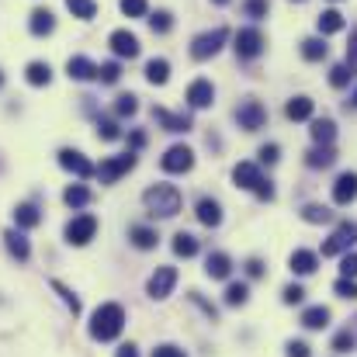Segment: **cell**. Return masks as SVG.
I'll use <instances>...</instances> for the list:
<instances>
[{
	"mask_svg": "<svg viewBox=\"0 0 357 357\" xmlns=\"http://www.w3.org/2000/svg\"><path fill=\"white\" fill-rule=\"evenodd\" d=\"M121 330H125V309H121L119 302L98 305V312L91 316V337L101 340V344H108V340L121 337Z\"/></svg>",
	"mask_w": 357,
	"mask_h": 357,
	"instance_id": "cell-1",
	"label": "cell"
},
{
	"mask_svg": "<svg viewBox=\"0 0 357 357\" xmlns=\"http://www.w3.org/2000/svg\"><path fill=\"white\" fill-rule=\"evenodd\" d=\"M142 205L153 219H174L181 212V191L174 184H153V188H146Z\"/></svg>",
	"mask_w": 357,
	"mask_h": 357,
	"instance_id": "cell-2",
	"label": "cell"
},
{
	"mask_svg": "<svg viewBox=\"0 0 357 357\" xmlns=\"http://www.w3.org/2000/svg\"><path fill=\"white\" fill-rule=\"evenodd\" d=\"M226 38H229V31L226 28H212V31H202L195 42H191V59H198V63H205V59H212L222 45H226Z\"/></svg>",
	"mask_w": 357,
	"mask_h": 357,
	"instance_id": "cell-3",
	"label": "cell"
},
{
	"mask_svg": "<svg viewBox=\"0 0 357 357\" xmlns=\"http://www.w3.org/2000/svg\"><path fill=\"white\" fill-rule=\"evenodd\" d=\"M63 236H66V243L70 246H87L91 239L98 236V219L94 215H73L70 222H66V229H63Z\"/></svg>",
	"mask_w": 357,
	"mask_h": 357,
	"instance_id": "cell-4",
	"label": "cell"
},
{
	"mask_svg": "<svg viewBox=\"0 0 357 357\" xmlns=\"http://www.w3.org/2000/svg\"><path fill=\"white\" fill-rule=\"evenodd\" d=\"M135 167V153L128 149V153H121V156H108V160H101V167H94V174L101 177V184H115L121 181L128 170Z\"/></svg>",
	"mask_w": 357,
	"mask_h": 357,
	"instance_id": "cell-5",
	"label": "cell"
},
{
	"mask_svg": "<svg viewBox=\"0 0 357 357\" xmlns=\"http://www.w3.org/2000/svg\"><path fill=\"white\" fill-rule=\"evenodd\" d=\"M174 284H177V267H156L149 274V281H146V295L156 298V302H163V298H170Z\"/></svg>",
	"mask_w": 357,
	"mask_h": 357,
	"instance_id": "cell-6",
	"label": "cell"
},
{
	"mask_svg": "<svg viewBox=\"0 0 357 357\" xmlns=\"http://www.w3.org/2000/svg\"><path fill=\"white\" fill-rule=\"evenodd\" d=\"M357 243V222H340L333 229V236L323 243V257H340Z\"/></svg>",
	"mask_w": 357,
	"mask_h": 357,
	"instance_id": "cell-7",
	"label": "cell"
},
{
	"mask_svg": "<svg viewBox=\"0 0 357 357\" xmlns=\"http://www.w3.org/2000/svg\"><path fill=\"white\" fill-rule=\"evenodd\" d=\"M264 121H267V108L257 98H246L236 108V125L243 132H257V128H264Z\"/></svg>",
	"mask_w": 357,
	"mask_h": 357,
	"instance_id": "cell-8",
	"label": "cell"
},
{
	"mask_svg": "<svg viewBox=\"0 0 357 357\" xmlns=\"http://www.w3.org/2000/svg\"><path fill=\"white\" fill-rule=\"evenodd\" d=\"M160 167H163L167 174H188V170L195 167V149H191V146H170V149L163 153Z\"/></svg>",
	"mask_w": 357,
	"mask_h": 357,
	"instance_id": "cell-9",
	"label": "cell"
},
{
	"mask_svg": "<svg viewBox=\"0 0 357 357\" xmlns=\"http://www.w3.org/2000/svg\"><path fill=\"white\" fill-rule=\"evenodd\" d=\"M264 35H260V28H239L236 31V56L239 59H257L260 52H264Z\"/></svg>",
	"mask_w": 357,
	"mask_h": 357,
	"instance_id": "cell-10",
	"label": "cell"
},
{
	"mask_svg": "<svg viewBox=\"0 0 357 357\" xmlns=\"http://www.w3.org/2000/svg\"><path fill=\"white\" fill-rule=\"evenodd\" d=\"M59 167H63V170H70V174H77L80 181L94 177V163H91L80 149H59Z\"/></svg>",
	"mask_w": 357,
	"mask_h": 357,
	"instance_id": "cell-11",
	"label": "cell"
},
{
	"mask_svg": "<svg viewBox=\"0 0 357 357\" xmlns=\"http://www.w3.org/2000/svg\"><path fill=\"white\" fill-rule=\"evenodd\" d=\"M108 45H112V52H115L119 59H135V56H139V38H135L128 28L112 31V35H108Z\"/></svg>",
	"mask_w": 357,
	"mask_h": 357,
	"instance_id": "cell-12",
	"label": "cell"
},
{
	"mask_svg": "<svg viewBox=\"0 0 357 357\" xmlns=\"http://www.w3.org/2000/svg\"><path fill=\"white\" fill-rule=\"evenodd\" d=\"M188 105L191 108H212L215 105V87H212V80H195L191 87H188Z\"/></svg>",
	"mask_w": 357,
	"mask_h": 357,
	"instance_id": "cell-13",
	"label": "cell"
},
{
	"mask_svg": "<svg viewBox=\"0 0 357 357\" xmlns=\"http://www.w3.org/2000/svg\"><path fill=\"white\" fill-rule=\"evenodd\" d=\"M66 77H70V80H80V84H84V80H98V66H94L87 56H70V59H66Z\"/></svg>",
	"mask_w": 357,
	"mask_h": 357,
	"instance_id": "cell-14",
	"label": "cell"
},
{
	"mask_svg": "<svg viewBox=\"0 0 357 357\" xmlns=\"http://www.w3.org/2000/svg\"><path fill=\"white\" fill-rule=\"evenodd\" d=\"M354 198H357V174L347 170V174H340L337 184H333V202H337V205H351Z\"/></svg>",
	"mask_w": 357,
	"mask_h": 357,
	"instance_id": "cell-15",
	"label": "cell"
},
{
	"mask_svg": "<svg viewBox=\"0 0 357 357\" xmlns=\"http://www.w3.org/2000/svg\"><path fill=\"white\" fill-rule=\"evenodd\" d=\"M3 246H7V253L14 257V260H28L31 257V246H28V239H24V229H7L3 233Z\"/></svg>",
	"mask_w": 357,
	"mask_h": 357,
	"instance_id": "cell-16",
	"label": "cell"
},
{
	"mask_svg": "<svg viewBox=\"0 0 357 357\" xmlns=\"http://www.w3.org/2000/svg\"><path fill=\"white\" fill-rule=\"evenodd\" d=\"M153 121H160L163 132H191V115H174L167 108H153Z\"/></svg>",
	"mask_w": 357,
	"mask_h": 357,
	"instance_id": "cell-17",
	"label": "cell"
},
{
	"mask_svg": "<svg viewBox=\"0 0 357 357\" xmlns=\"http://www.w3.org/2000/svg\"><path fill=\"white\" fill-rule=\"evenodd\" d=\"M195 215H198V222H202V226L215 229V226L222 222V205H219L215 198H202V202H198V208H195Z\"/></svg>",
	"mask_w": 357,
	"mask_h": 357,
	"instance_id": "cell-18",
	"label": "cell"
},
{
	"mask_svg": "<svg viewBox=\"0 0 357 357\" xmlns=\"http://www.w3.org/2000/svg\"><path fill=\"white\" fill-rule=\"evenodd\" d=\"M233 181H236V188H243V191H253V188L264 181V174H260V167H257V163H236Z\"/></svg>",
	"mask_w": 357,
	"mask_h": 357,
	"instance_id": "cell-19",
	"label": "cell"
},
{
	"mask_svg": "<svg viewBox=\"0 0 357 357\" xmlns=\"http://www.w3.org/2000/svg\"><path fill=\"white\" fill-rule=\"evenodd\" d=\"M24 80H28L31 87H49V84H52V66L42 63V59H31V63L24 66Z\"/></svg>",
	"mask_w": 357,
	"mask_h": 357,
	"instance_id": "cell-20",
	"label": "cell"
},
{
	"mask_svg": "<svg viewBox=\"0 0 357 357\" xmlns=\"http://www.w3.org/2000/svg\"><path fill=\"white\" fill-rule=\"evenodd\" d=\"M305 163H309L312 170L333 167V163H337V149H333V146H319V142H316V146H312V149L305 153Z\"/></svg>",
	"mask_w": 357,
	"mask_h": 357,
	"instance_id": "cell-21",
	"label": "cell"
},
{
	"mask_svg": "<svg viewBox=\"0 0 357 357\" xmlns=\"http://www.w3.org/2000/svg\"><path fill=\"white\" fill-rule=\"evenodd\" d=\"M205 274L215 278V281H226V278L233 274V260H229L226 253H208V260H205Z\"/></svg>",
	"mask_w": 357,
	"mask_h": 357,
	"instance_id": "cell-22",
	"label": "cell"
},
{
	"mask_svg": "<svg viewBox=\"0 0 357 357\" xmlns=\"http://www.w3.org/2000/svg\"><path fill=\"white\" fill-rule=\"evenodd\" d=\"M288 267H291L295 274H302V278H305V274H312V271L319 267V257H316L312 250H295V253L288 257Z\"/></svg>",
	"mask_w": 357,
	"mask_h": 357,
	"instance_id": "cell-23",
	"label": "cell"
},
{
	"mask_svg": "<svg viewBox=\"0 0 357 357\" xmlns=\"http://www.w3.org/2000/svg\"><path fill=\"white\" fill-rule=\"evenodd\" d=\"M28 28H31V35H52V28H56V17H52V10H45V7H38V10H31V17H28Z\"/></svg>",
	"mask_w": 357,
	"mask_h": 357,
	"instance_id": "cell-24",
	"label": "cell"
},
{
	"mask_svg": "<svg viewBox=\"0 0 357 357\" xmlns=\"http://www.w3.org/2000/svg\"><path fill=\"white\" fill-rule=\"evenodd\" d=\"M14 222H17V229H35V226L42 222V212H38V205H31V202L17 205V208H14Z\"/></svg>",
	"mask_w": 357,
	"mask_h": 357,
	"instance_id": "cell-25",
	"label": "cell"
},
{
	"mask_svg": "<svg viewBox=\"0 0 357 357\" xmlns=\"http://www.w3.org/2000/svg\"><path fill=\"white\" fill-rule=\"evenodd\" d=\"M309 132H312V142H319V146H333V139H337V121L333 119H316Z\"/></svg>",
	"mask_w": 357,
	"mask_h": 357,
	"instance_id": "cell-26",
	"label": "cell"
},
{
	"mask_svg": "<svg viewBox=\"0 0 357 357\" xmlns=\"http://www.w3.org/2000/svg\"><path fill=\"white\" fill-rule=\"evenodd\" d=\"M312 112H316L312 98H291V101L284 105V115H288L291 121H305V119H312Z\"/></svg>",
	"mask_w": 357,
	"mask_h": 357,
	"instance_id": "cell-27",
	"label": "cell"
},
{
	"mask_svg": "<svg viewBox=\"0 0 357 357\" xmlns=\"http://www.w3.org/2000/svg\"><path fill=\"white\" fill-rule=\"evenodd\" d=\"M128 239H132L135 250H153V246L160 243L156 229H149V226H132V229H128Z\"/></svg>",
	"mask_w": 357,
	"mask_h": 357,
	"instance_id": "cell-28",
	"label": "cell"
},
{
	"mask_svg": "<svg viewBox=\"0 0 357 357\" xmlns=\"http://www.w3.org/2000/svg\"><path fill=\"white\" fill-rule=\"evenodd\" d=\"M302 326H305V330H323V326H330V309H326V305L305 309V312H302Z\"/></svg>",
	"mask_w": 357,
	"mask_h": 357,
	"instance_id": "cell-29",
	"label": "cell"
},
{
	"mask_svg": "<svg viewBox=\"0 0 357 357\" xmlns=\"http://www.w3.org/2000/svg\"><path fill=\"white\" fill-rule=\"evenodd\" d=\"M316 24H319V35H337V31H344V24H347V21H344V14H340V10H323Z\"/></svg>",
	"mask_w": 357,
	"mask_h": 357,
	"instance_id": "cell-30",
	"label": "cell"
},
{
	"mask_svg": "<svg viewBox=\"0 0 357 357\" xmlns=\"http://www.w3.org/2000/svg\"><path fill=\"white\" fill-rule=\"evenodd\" d=\"M146 80L156 84V87H163V84L170 80V63H167V59H149V63H146Z\"/></svg>",
	"mask_w": 357,
	"mask_h": 357,
	"instance_id": "cell-31",
	"label": "cell"
},
{
	"mask_svg": "<svg viewBox=\"0 0 357 357\" xmlns=\"http://www.w3.org/2000/svg\"><path fill=\"white\" fill-rule=\"evenodd\" d=\"M63 202H66L70 208H87V205H91V191H87L84 184H70V188L63 191Z\"/></svg>",
	"mask_w": 357,
	"mask_h": 357,
	"instance_id": "cell-32",
	"label": "cell"
},
{
	"mask_svg": "<svg viewBox=\"0 0 357 357\" xmlns=\"http://www.w3.org/2000/svg\"><path fill=\"white\" fill-rule=\"evenodd\" d=\"M326 52H330V45H326L323 38H305V42H302V56H305L309 63H319V59H326Z\"/></svg>",
	"mask_w": 357,
	"mask_h": 357,
	"instance_id": "cell-33",
	"label": "cell"
},
{
	"mask_svg": "<svg viewBox=\"0 0 357 357\" xmlns=\"http://www.w3.org/2000/svg\"><path fill=\"white\" fill-rule=\"evenodd\" d=\"M66 10H70L73 17H80V21H91V17L98 14V3H94V0H66Z\"/></svg>",
	"mask_w": 357,
	"mask_h": 357,
	"instance_id": "cell-34",
	"label": "cell"
},
{
	"mask_svg": "<svg viewBox=\"0 0 357 357\" xmlns=\"http://www.w3.org/2000/svg\"><path fill=\"white\" fill-rule=\"evenodd\" d=\"M174 253L184 257V260L195 257V253H198V239L191 236V233H177V236H174Z\"/></svg>",
	"mask_w": 357,
	"mask_h": 357,
	"instance_id": "cell-35",
	"label": "cell"
},
{
	"mask_svg": "<svg viewBox=\"0 0 357 357\" xmlns=\"http://www.w3.org/2000/svg\"><path fill=\"white\" fill-rule=\"evenodd\" d=\"M135 112H139V98L135 94H119L115 98V115L119 119H132Z\"/></svg>",
	"mask_w": 357,
	"mask_h": 357,
	"instance_id": "cell-36",
	"label": "cell"
},
{
	"mask_svg": "<svg viewBox=\"0 0 357 357\" xmlns=\"http://www.w3.org/2000/svg\"><path fill=\"white\" fill-rule=\"evenodd\" d=\"M302 219H305V222H312V226H319V222H330V219H333V212H330L326 205H305V208H302Z\"/></svg>",
	"mask_w": 357,
	"mask_h": 357,
	"instance_id": "cell-37",
	"label": "cell"
},
{
	"mask_svg": "<svg viewBox=\"0 0 357 357\" xmlns=\"http://www.w3.org/2000/svg\"><path fill=\"white\" fill-rule=\"evenodd\" d=\"M246 298H250V284L233 281V284L226 288V305H246Z\"/></svg>",
	"mask_w": 357,
	"mask_h": 357,
	"instance_id": "cell-38",
	"label": "cell"
},
{
	"mask_svg": "<svg viewBox=\"0 0 357 357\" xmlns=\"http://www.w3.org/2000/svg\"><path fill=\"white\" fill-rule=\"evenodd\" d=\"M149 28H153L156 35H167V31L174 28V14H170V10H156V14H149Z\"/></svg>",
	"mask_w": 357,
	"mask_h": 357,
	"instance_id": "cell-39",
	"label": "cell"
},
{
	"mask_svg": "<svg viewBox=\"0 0 357 357\" xmlns=\"http://www.w3.org/2000/svg\"><path fill=\"white\" fill-rule=\"evenodd\" d=\"M98 139H105V142H115V139H121L119 121H112V119H98Z\"/></svg>",
	"mask_w": 357,
	"mask_h": 357,
	"instance_id": "cell-40",
	"label": "cell"
},
{
	"mask_svg": "<svg viewBox=\"0 0 357 357\" xmlns=\"http://www.w3.org/2000/svg\"><path fill=\"white\" fill-rule=\"evenodd\" d=\"M119 7L125 17H146L149 14V3L146 0H119Z\"/></svg>",
	"mask_w": 357,
	"mask_h": 357,
	"instance_id": "cell-41",
	"label": "cell"
},
{
	"mask_svg": "<svg viewBox=\"0 0 357 357\" xmlns=\"http://www.w3.org/2000/svg\"><path fill=\"white\" fill-rule=\"evenodd\" d=\"M98 80H101V84H119L121 66L119 63H101V66H98Z\"/></svg>",
	"mask_w": 357,
	"mask_h": 357,
	"instance_id": "cell-42",
	"label": "cell"
},
{
	"mask_svg": "<svg viewBox=\"0 0 357 357\" xmlns=\"http://www.w3.org/2000/svg\"><path fill=\"white\" fill-rule=\"evenodd\" d=\"M52 288H56V291L63 295V302H66V309H70L73 316H80V298H77V295H73V291H70V288H66L63 281H52Z\"/></svg>",
	"mask_w": 357,
	"mask_h": 357,
	"instance_id": "cell-43",
	"label": "cell"
},
{
	"mask_svg": "<svg viewBox=\"0 0 357 357\" xmlns=\"http://www.w3.org/2000/svg\"><path fill=\"white\" fill-rule=\"evenodd\" d=\"M354 344H357V337L351 333V330H344V333H337V337H333V351H337V354H351V351H354Z\"/></svg>",
	"mask_w": 357,
	"mask_h": 357,
	"instance_id": "cell-44",
	"label": "cell"
},
{
	"mask_svg": "<svg viewBox=\"0 0 357 357\" xmlns=\"http://www.w3.org/2000/svg\"><path fill=\"white\" fill-rule=\"evenodd\" d=\"M351 77H354V73L347 70V63H340V66H333V70H330V84H333L337 91H340V87H347V84H351Z\"/></svg>",
	"mask_w": 357,
	"mask_h": 357,
	"instance_id": "cell-45",
	"label": "cell"
},
{
	"mask_svg": "<svg viewBox=\"0 0 357 357\" xmlns=\"http://www.w3.org/2000/svg\"><path fill=\"white\" fill-rule=\"evenodd\" d=\"M281 302H284V305H302V302H305V288H302V284H288V288L281 291Z\"/></svg>",
	"mask_w": 357,
	"mask_h": 357,
	"instance_id": "cell-46",
	"label": "cell"
},
{
	"mask_svg": "<svg viewBox=\"0 0 357 357\" xmlns=\"http://www.w3.org/2000/svg\"><path fill=\"white\" fill-rule=\"evenodd\" d=\"M333 291H337L340 298H357V281H354V278H337Z\"/></svg>",
	"mask_w": 357,
	"mask_h": 357,
	"instance_id": "cell-47",
	"label": "cell"
},
{
	"mask_svg": "<svg viewBox=\"0 0 357 357\" xmlns=\"http://www.w3.org/2000/svg\"><path fill=\"white\" fill-rule=\"evenodd\" d=\"M340 278H357V253H340Z\"/></svg>",
	"mask_w": 357,
	"mask_h": 357,
	"instance_id": "cell-48",
	"label": "cell"
},
{
	"mask_svg": "<svg viewBox=\"0 0 357 357\" xmlns=\"http://www.w3.org/2000/svg\"><path fill=\"white\" fill-rule=\"evenodd\" d=\"M257 156H260V163H267V167H271V163H278V160H281V149H278V142H267V146H260V153H257Z\"/></svg>",
	"mask_w": 357,
	"mask_h": 357,
	"instance_id": "cell-49",
	"label": "cell"
},
{
	"mask_svg": "<svg viewBox=\"0 0 357 357\" xmlns=\"http://www.w3.org/2000/svg\"><path fill=\"white\" fill-rule=\"evenodd\" d=\"M267 10H271V3H267V0H246V14H250L253 21L267 17Z\"/></svg>",
	"mask_w": 357,
	"mask_h": 357,
	"instance_id": "cell-50",
	"label": "cell"
},
{
	"mask_svg": "<svg viewBox=\"0 0 357 357\" xmlns=\"http://www.w3.org/2000/svg\"><path fill=\"white\" fill-rule=\"evenodd\" d=\"M288 357H312V351H309V344L305 340H288Z\"/></svg>",
	"mask_w": 357,
	"mask_h": 357,
	"instance_id": "cell-51",
	"label": "cell"
},
{
	"mask_svg": "<svg viewBox=\"0 0 357 357\" xmlns=\"http://www.w3.org/2000/svg\"><path fill=\"white\" fill-rule=\"evenodd\" d=\"M347 70L357 73V28L351 31V45H347Z\"/></svg>",
	"mask_w": 357,
	"mask_h": 357,
	"instance_id": "cell-52",
	"label": "cell"
},
{
	"mask_svg": "<svg viewBox=\"0 0 357 357\" xmlns=\"http://www.w3.org/2000/svg\"><path fill=\"white\" fill-rule=\"evenodd\" d=\"M153 357H188L181 347H174V344H160L156 351H153Z\"/></svg>",
	"mask_w": 357,
	"mask_h": 357,
	"instance_id": "cell-53",
	"label": "cell"
},
{
	"mask_svg": "<svg viewBox=\"0 0 357 357\" xmlns=\"http://www.w3.org/2000/svg\"><path fill=\"white\" fill-rule=\"evenodd\" d=\"M253 195H257L260 202H271V198H274V188H271V181H260V184L253 188Z\"/></svg>",
	"mask_w": 357,
	"mask_h": 357,
	"instance_id": "cell-54",
	"label": "cell"
},
{
	"mask_svg": "<svg viewBox=\"0 0 357 357\" xmlns=\"http://www.w3.org/2000/svg\"><path fill=\"white\" fill-rule=\"evenodd\" d=\"M246 274H250V278H264V260L250 257V260H246Z\"/></svg>",
	"mask_w": 357,
	"mask_h": 357,
	"instance_id": "cell-55",
	"label": "cell"
},
{
	"mask_svg": "<svg viewBox=\"0 0 357 357\" xmlns=\"http://www.w3.org/2000/svg\"><path fill=\"white\" fill-rule=\"evenodd\" d=\"M191 302H195V305H202V309H205V316H208V319H215V316H219V312H215V305H208V302H205V298H202V295H198V291H191Z\"/></svg>",
	"mask_w": 357,
	"mask_h": 357,
	"instance_id": "cell-56",
	"label": "cell"
},
{
	"mask_svg": "<svg viewBox=\"0 0 357 357\" xmlns=\"http://www.w3.org/2000/svg\"><path fill=\"white\" fill-rule=\"evenodd\" d=\"M115 357H139V351H135V344H125V347H119Z\"/></svg>",
	"mask_w": 357,
	"mask_h": 357,
	"instance_id": "cell-57",
	"label": "cell"
},
{
	"mask_svg": "<svg viewBox=\"0 0 357 357\" xmlns=\"http://www.w3.org/2000/svg\"><path fill=\"white\" fill-rule=\"evenodd\" d=\"M132 146H135V149H139V146H146V135H142V132H135V135H132Z\"/></svg>",
	"mask_w": 357,
	"mask_h": 357,
	"instance_id": "cell-58",
	"label": "cell"
},
{
	"mask_svg": "<svg viewBox=\"0 0 357 357\" xmlns=\"http://www.w3.org/2000/svg\"><path fill=\"white\" fill-rule=\"evenodd\" d=\"M212 3H229V0H212Z\"/></svg>",
	"mask_w": 357,
	"mask_h": 357,
	"instance_id": "cell-59",
	"label": "cell"
},
{
	"mask_svg": "<svg viewBox=\"0 0 357 357\" xmlns=\"http://www.w3.org/2000/svg\"><path fill=\"white\" fill-rule=\"evenodd\" d=\"M351 101H354V108H357V91H354V98H351Z\"/></svg>",
	"mask_w": 357,
	"mask_h": 357,
	"instance_id": "cell-60",
	"label": "cell"
},
{
	"mask_svg": "<svg viewBox=\"0 0 357 357\" xmlns=\"http://www.w3.org/2000/svg\"><path fill=\"white\" fill-rule=\"evenodd\" d=\"M0 87H3V73H0Z\"/></svg>",
	"mask_w": 357,
	"mask_h": 357,
	"instance_id": "cell-61",
	"label": "cell"
},
{
	"mask_svg": "<svg viewBox=\"0 0 357 357\" xmlns=\"http://www.w3.org/2000/svg\"><path fill=\"white\" fill-rule=\"evenodd\" d=\"M295 3H302V0H295Z\"/></svg>",
	"mask_w": 357,
	"mask_h": 357,
	"instance_id": "cell-62",
	"label": "cell"
}]
</instances>
